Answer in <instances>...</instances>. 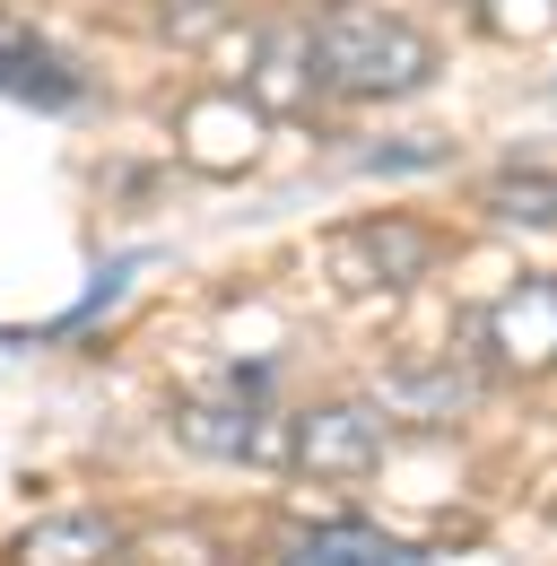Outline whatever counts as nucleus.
I'll use <instances>...</instances> for the list:
<instances>
[{"mask_svg":"<svg viewBox=\"0 0 557 566\" xmlns=\"http://www.w3.org/2000/svg\"><path fill=\"white\" fill-rule=\"evenodd\" d=\"M314 78L332 96L357 105H383V96H410L435 78V44L418 35L410 18H383V9H340L314 27Z\"/></svg>","mask_w":557,"mask_h":566,"instance_id":"1","label":"nucleus"},{"mask_svg":"<svg viewBox=\"0 0 557 566\" xmlns=\"http://www.w3.org/2000/svg\"><path fill=\"white\" fill-rule=\"evenodd\" d=\"M175 444L218 453V462H287L296 419L262 410V366H244V375H227L218 392H183V401H175Z\"/></svg>","mask_w":557,"mask_h":566,"instance_id":"2","label":"nucleus"},{"mask_svg":"<svg viewBox=\"0 0 557 566\" xmlns=\"http://www.w3.org/2000/svg\"><path fill=\"white\" fill-rule=\"evenodd\" d=\"M471 357L487 375H557V280H514L471 314Z\"/></svg>","mask_w":557,"mask_h":566,"instance_id":"3","label":"nucleus"},{"mask_svg":"<svg viewBox=\"0 0 557 566\" xmlns=\"http://www.w3.org/2000/svg\"><path fill=\"white\" fill-rule=\"evenodd\" d=\"M427 262H435V235L418 227V218H357L332 235V280L357 296V287H410L427 280Z\"/></svg>","mask_w":557,"mask_h":566,"instance_id":"4","label":"nucleus"},{"mask_svg":"<svg viewBox=\"0 0 557 566\" xmlns=\"http://www.w3.org/2000/svg\"><path fill=\"white\" fill-rule=\"evenodd\" d=\"M287 462H296L305 480H375V462H383V419L357 410V401H323V410L296 419Z\"/></svg>","mask_w":557,"mask_h":566,"instance_id":"5","label":"nucleus"},{"mask_svg":"<svg viewBox=\"0 0 557 566\" xmlns=\"http://www.w3.org/2000/svg\"><path fill=\"white\" fill-rule=\"evenodd\" d=\"M0 96H18V105H78L87 78H78V62L62 44H44L35 27L0 18Z\"/></svg>","mask_w":557,"mask_h":566,"instance_id":"6","label":"nucleus"},{"mask_svg":"<svg viewBox=\"0 0 557 566\" xmlns=\"http://www.w3.org/2000/svg\"><path fill=\"white\" fill-rule=\"evenodd\" d=\"M287 558H296V566H427V549L375 532V523H314Z\"/></svg>","mask_w":557,"mask_h":566,"instance_id":"7","label":"nucleus"},{"mask_svg":"<svg viewBox=\"0 0 557 566\" xmlns=\"http://www.w3.org/2000/svg\"><path fill=\"white\" fill-rule=\"evenodd\" d=\"M105 558H114L105 514H53V523L18 532V566H105Z\"/></svg>","mask_w":557,"mask_h":566,"instance_id":"8","label":"nucleus"},{"mask_svg":"<svg viewBox=\"0 0 557 566\" xmlns=\"http://www.w3.org/2000/svg\"><path fill=\"white\" fill-rule=\"evenodd\" d=\"M183 148H192V166H253V114L244 105H192L183 114Z\"/></svg>","mask_w":557,"mask_h":566,"instance_id":"9","label":"nucleus"},{"mask_svg":"<svg viewBox=\"0 0 557 566\" xmlns=\"http://www.w3.org/2000/svg\"><path fill=\"white\" fill-rule=\"evenodd\" d=\"M487 210L549 227V218H557V175H540V166H514V175H496V184H487Z\"/></svg>","mask_w":557,"mask_h":566,"instance_id":"10","label":"nucleus"},{"mask_svg":"<svg viewBox=\"0 0 557 566\" xmlns=\"http://www.w3.org/2000/svg\"><path fill=\"white\" fill-rule=\"evenodd\" d=\"M549 514H557V505H549Z\"/></svg>","mask_w":557,"mask_h":566,"instance_id":"11","label":"nucleus"}]
</instances>
